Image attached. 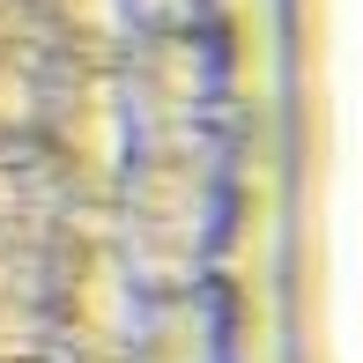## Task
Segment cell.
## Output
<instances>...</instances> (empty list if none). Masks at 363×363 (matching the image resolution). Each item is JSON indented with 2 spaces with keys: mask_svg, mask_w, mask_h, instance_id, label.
Segmentation results:
<instances>
[{
  "mask_svg": "<svg viewBox=\"0 0 363 363\" xmlns=\"http://www.w3.org/2000/svg\"><path fill=\"white\" fill-rule=\"evenodd\" d=\"M126 23H148V30H193L201 0H119Z\"/></svg>",
  "mask_w": 363,
  "mask_h": 363,
  "instance_id": "cell-1",
  "label": "cell"
}]
</instances>
